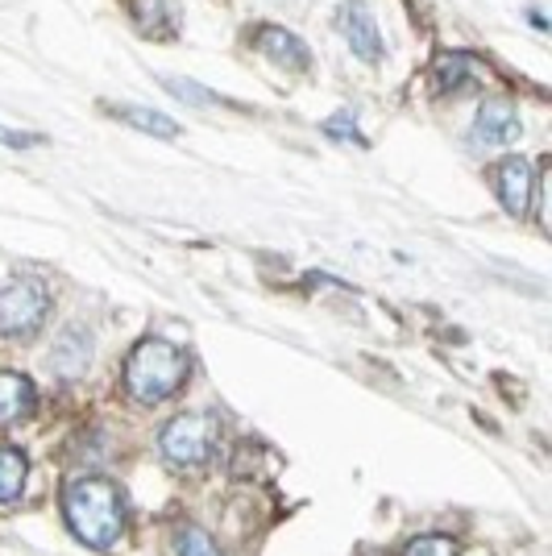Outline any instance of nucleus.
<instances>
[{
    "label": "nucleus",
    "mask_w": 552,
    "mask_h": 556,
    "mask_svg": "<svg viewBox=\"0 0 552 556\" xmlns=\"http://www.w3.org/2000/svg\"><path fill=\"white\" fill-rule=\"evenodd\" d=\"M71 532L92 548H113L125 532V494L109 478H71L63 490Z\"/></svg>",
    "instance_id": "nucleus-1"
},
{
    "label": "nucleus",
    "mask_w": 552,
    "mask_h": 556,
    "mask_svg": "<svg viewBox=\"0 0 552 556\" xmlns=\"http://www.w3.org/2000/svg\"><path fill=\"white\" fill-rule=\"evenodd\" d=\"M187 374H191V362L184 349L162 341V337H146L125 362V391L146 407H154L184 387Z\"/></svg>",
    "instance_id": "nucleus-2"
},
{
    "label": "nucleus",
    "mask_w": 552,
    "mask_h": 556,
    "mask_svg": "<svg viewBox=\"0 0 552 556\" xmlns=\"http://www.w3.org/2000/svg\"><path fill=\"white\" fill-rule=\"evenodd\" d=\"M50 291L42 278H13L0 287V337L9 341H29L47 325Z\"/></svg>",
    "instance_id": "nucleus-3"
},
{
    "label": "nucleus",
    "mask_w": 552,
    "mask_h": 556,
    "mask_svg": "<svg viewBox=\"0 0 552 556\" xmlns=\"http://www.w3.org/2000/svg\"><path fill=\"white\" fill-rule=\"evenodd\" d=\"M216 441H221V419L212 412H191V416H175L162 428L159 448L171 465L196 469L216 453Z\"/></svg>",
    "instance_id": "nucleus-4"
},
{
    "label": "nucleus",
    "mask_w": 552,
    "mask_h": 556,
    "mask_svg": "<svg viewBox=\"0 0 552 556\" xmlns=\"http://www.w3.org/2000/svg\"><path fill=\"white\" fill-rule=\"evenodd\" d=\"M519 134H524L519 113H515V104L503 100V96L482 100V109L474 116V129H469V138L478 141V146H511Z\"/></svg>",
    "instance_id": "nucleus-5"
},
{
    "label": "nucleus",
    "mask_w": 552,
    "mask_h": 556,
    "mask_svg": "<svg viewBox=\"0 0 552 556\" xmlns=\"http://www.w3.org/2000/svg\"><path fill=\"white\" fill-rule=\"evenodd\" d=\"M337 25H341V34L349 38V47H353L357 59H366V63H378V59H382V34H378V22H374V13H369L362 0L341 4Z\"/></svg>",
    "instance_id": "nucleus-6"
},
{
    "label": "nucleus",
    "mask_w": 552,
    "mask_h": 556,
    "mask_svg": "<svg viewBox=\"0 0 552 556\" xmlns=\"http://www.w3.org/2000/svg\"><path fill=\"white\" fill-rule=\"evenodd\" d=\"M494 191L503 200V208L511 216H528L531 208V191H536V175L524 159H503L494 166Z\"/></svg>",
    "instance_id": "nucleus-7"
},
{
    "label": "nucleus",
    "mask_w": 552,
    "mask_h": 556,
    "mask_svg": "<svg viewBox=\"0 0 552 556\" xmlns=\"http://www.w3.org/2000/svg\"><path fill=\"white\" fill-rule=\"evenodd\" d=\"M88 362H92V337H88V328L67 325L63 337H59V345H54V353H50V370L75 382L79 374L88 370Z\"/></svg>",
    "instance_id": "nucleus-8"
},
{
    "label": "nucleus",
    "mask_w": 552,
    "mask_h": 556,
    "mask_svg": "<svg viewBox=\"0 0 552 556\" xmlns=\"http://www.w3.org/2000/svg\"><path fill=\"white\" fill-rule=\"evenodd\" d=\"M253 42H258V50H262L266 59H275L278 67L308 71V47H303L296 34H287V29H278V25H258Z\"/></svg>",
    "instance_id": "nucleus-9"
},
{
    "label": "nucleus",
    "mask_w": 552,
    "mask_h": 556,
    "mask_svg": "<svg viewBox=\"0 0 552 556\" xmlns=\"http://www.w3.org/2000/svg\"><path fill=\"white\" fill-rule=\"evenodd\" d=\"M38 407L34 382L17 370H0V424H17Z\"/></svg>",
    "instance_id": "nucleus-10"
},
{
    "label": "nucleus",
    "mask_w": 552,
    "mask_h": 556,
    "mask_svg": "<svg viewBox=\"0 0 552 556\" xmlns=\"http://www.w3.org/2000/svg\"><path fill=\"white\" fill-rule=\"evenodd\" d=\"M129 13L138 17V25L146 34H171L175 22H179V9L175 0H129Z\"/></svg>",
    "instance_id": "nucleus-11"
},
{
    "label": "nucleus",
    "mask_w": 552,
    "mask_h": 556,
    "mask_svg": "<svg viewBox=\"0 0 552 556\" xmlns=\"http://www.w3.org/2000/svg\"><path fill=\"white\" fill-rule=\"evenodd\" d=\"M25 473H29V462H25V453H17V448H0V507L22 498Z\"/></svg>",
    "instance_id": "nucleus-12"
},
{
    "label": "nucleus",
    "mask_w": 552,
    "mask_h": 556,
    "mask_svg": "<svg viewBox=\"0 0 552 556\" xmlns=\"http://www.w3.org/2000/svg\"><path fill=\"white\" fill-rule=\"evenodd\" d=\"M113 116L138 125L141 134H154V138H179V125L171 116L154 113V109H141V104H113Z\"/></svg>",
    "instance_id": "nucleus-13"
},
{
    "label": "nucleus",
    "mask_w": 552,
    "mask_h": 556,
    "mask_svg": "<svg viewBox=\"0 0 552 556\" xmlns=\"http://www.w3.org/2000/svg\"><path fill=\"white\" fill-rule=\"evenodd\" d=\"M175 548H179V556H221L216 540L204 528H196V523H187V528L175 532Z\"/></svg>",
    "instance_id": "nucleus-14"
},
{
    "label": "nucleus",
    "mask_w": 552,
    "mask_h": 556,
    "mask_svg": "<svg viewBox=\"0 0 552 556\" xmlns=\"http://www.w3.org/2000/svg\"><path fill=\"white\" fill-rule=\"evenodd\" d=\"M437 84L449 92V88H465L469 84V54H440L437 59Z\"/></svg>",
    "instance_id": "nucleus-15"
},
{
    "label": "nucleus",
    "mask_w": 552,
    "mask_h": 556,
    "mask_svg": "<svg viewBox=\"0 0 552 556\" xmlns=\"http://www.w3.org/2000/svg\"><path fill=\"white\" fill-rule=\"evenodd\" d=\"M403 556H457V540L453 535H415Z\"/></svg>",
    "instance_id": "nucleus-16"
},
{
    "label": "nucleus",
    "mask_w": 552,
    "mask_h": 556,
    "mask_svg": "<svg viewBox=\"0 0 552 556\" xmlns=\"http://www.w3.org/2000/svg\"><path fill=\"white\" fill-rule=\"evenodd\" d=\"M162 84L179 96V100H187V104H216V100H221L216 92H208V88L191 84V79H187V84H184V79H162Z\"/></svg>",
    "instance_id": "nucleus-17"
},
{
    "label": "nucleus",
    "mask_w": 552,
    "mask_h": 556,
    "mask_svg": "<svg viewBox=\"0 0 552 556\" xmlns=\"http://www.w3.org/2000/svg\"><path fill=\"white\" fill-rule=\"evenodd\" d=\"M324 134H333V138H349L353 146H366V138H362V134H357V125H353V113L333 116V121L324 125Z\"/></svg>",
    "instance_id": "nucleus-18"
},
{
    "label": "nucleus",
    "mask_w": 552,
    "mask_h": 556,
    "mask_svg": "<svg viewBox=\"0 0 552 556\" xmlns=\"http://www.w3.org/2000/svg\"><path fill=\"white\" fill-rule=\"evenodd\" d=\"M0 141H4V146H42V134H17V129H4V125H0Z\"/></svg>",
    "instance_id": "nucleus-19"
}]
</instances>
